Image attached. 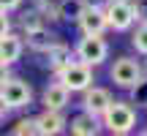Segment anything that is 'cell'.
Instances as JSON below:
<instances>
[{
	"instance_id": "cell-9",
	"label": "cell",
	"mask_w": 147,
	"mask_h": 136,
	"mask_svg": "<svg viewBox=\"0 0 147 136\" xmlns=\"http://www.w3.org/2000/svg\"><path fill=\"white\" fill-rule=\"evenodd\" d=\"M36 125H38L41 136H57V133L68 131V120H65V114L60 109H44L36 117Z\"/></svg>"
},
{
	"instance_id": "cell-2",
	"label": "cell",
	"mask_w": 147,
	"mask_h": 136,
	"mask_svg": "<svg viewBox=\"0 0 147 136\" xmlns=\"http://www.w3.org/2000/svg\"><path fill=\"white\" fill-rule=\"evenodd\" d=\"M109 52H112V46L101 33H82V38L74 44V57L87 63L90 68L104 65L109 60Z\"/></svg>"
},
{
	"instance_id": "cell-25",
	"label": "cell",
	"mask_w": 147,
	"mask_h": 136,
	"mask_svg": "<svg viewBox=\"0 0 147 136\" xmlns=\"http://www.w3.org/2000/svg\"><path fill=\"white\" fill-rule=\"evenodd\" d=\"M5 114H8V112H5V109H3V104H0V120H3Z\"/></svg>"
},
{
	"instance_id": "cell-7",
	"label": "cell",
	"mask_w": 147,
	"mask_h": 136,
	"mask_svg": "<svg viewBox=\"0 0 147 136\" xmlns=\"http://www.w3.org/2000/svg\"><path fill=\"white\" fill-rule=\"evenodd\" d=\"M82 101H79V109H84V112H90V114H95V117H101L104 114V109L112 104V93L106 87H98V84H90L87 90H82Z\"/></svg>"
},
{
	"instance_id": "cell-22",
	"label": "cell",
	"mask_w": 147,
	"mask_h": 136,
	"mask_svg": "<svg viewBox=\"0 0 147 136\" xmlns=\"http://www.w3.org/2000/svg\"><path fill=\"white\" fill-rule=\"evenodd\" d=\"M22 3H25V0H0V11H8V14H14V11L22 8Z\"/></svg>"
},
{
	"instance_id": "cell-23",
	"label": "cell",
	"mask_w": 147,
	"mask_h": 136,
	"mask_svg": "<svg viewBox=\"0 0 147 136\" xmlns=\"http://www.w3.org/2000/svg\"><path fill=\"white\" fill-rule=\"evenodd\" d=\"M8 76H11V65H3V63H0V84H3Z\"/></svg>"
},
{
	"instance_id": "cell-18",
	"label": "cell",
	"mask_w": 147,
	"mask_h": 136,
	"mask_svg": "<svg viewBox=\"0 0 147 136\" xmlns=\"http://www.w3.org/2000/svg\"><path fill=\"white\" fill-rule=\"evenodd\" d=\"M14 136H36L38 133V125H36V117H22L16 120V125L11 128Z\"/></svg>"
},
{
	"instance_id": "cell-5",
	"label": "cell",
	"mask_w": 147,
	"mask_h": 136,
	"mask_svg": "<svg viewBox=\"0 0 147 136\" xmlns=\"http://www.w3.org/2000/svg\"><path fill=\"white\" fill-rule=\"evenodd\" d=\"M109 79L115 87L120 90H131L134 84L142 79V63H139L136 57H128V55H123V57H117L115 63L109 68Z\"/></svg>"
},
{
	"instance_id": "cell-21",
	"label": "cell",
	"mask_w": 147,
	"mask_h": 136,
	"mask_svg": "<svg viewBox=\"0 0 147 136\" xmlns=\"http://www.w3.org/2000/svg\"><path fill=\"white\" fill-rule=\"evenodd\" d=\"M14 30V22H11V14L8 11H0V38L5 36V33Z\"/></svg>"
},
{
	"instance_id": "cell-8",
	"label": "cell",
	"mask_w": 147,
	"mask_h": 136,
	"mask_svg": "<svg viewBox=\"0 0 147 136\" xmlns=\"http://www.w3.org/2000/svg\"><path fill=\"white\" fill-rule=\"evenodd\" d=\"M22 38H25V49H30V52H36V55H44L55 41H57V36H55L47 25H38V27H27V30H22Z\"/></svg>"
},
{
	"instance_id": "cell-15",
	"label": "cell",
	"mask_w": 147,
	"mask_h": 136,
	"mask_svg": "<svg viewBox=\"0 0 147 136\" xmlns=\"http://www.w3.org/2000/svg\"><path fill=\"white\" fill-rule=\"evenodd\" d=\"M84 0H57L55 3V14H57V22H68V25H76V19L84 11Z\"/></svg>"
},
{
	"instance_id": "cell-4",
	"label": "cell",
	"mask_w": 147,
	"mask_h": 136,
	"mask_svg": "<svg viewBox=\"0 0 147 136\" xmlns=\"http://www.w3.org/2000/svg\"><path fill=\"white\" fill-rule=\"evenodd\" d=\"M0 104L5 112H19L33 104V87L19 76H8L0 84Z\"/></svg>"
},
{
	"instance_id": "cell-17",
	"label": "cell",
	"mask_w": 147,
	"mask_h": 136,
	"mask_svg": "<svg viewBox=\"0 0 147 136\" xmlns=\"http://www.w3.org/2000/svg\"><path fill=\"white\" fill-rule=\"evenodd\" d=\"M38 25H47V16L41 14L38 8H27V11H22V19H19V27L22 30H27V27H38Z\"/></svg>"
},
{
	"instance_id": "cell-27",
	"label": "cell",
	"mask_w": 147,
	"mask_h": 136,
	"mask_svg": "<svg viewBox=\"0 0 147 136\" xmlns=\"http://www.w3.org/2000/svg\"><path fill=\"white\" fill-rule=\"evenodd\" d=\"M144 133H147V128H144Z\"/></svg>"
},
{
	"instance_id": "cell-19",
	"label": "cell",
	"mask_w": 147,
	"mask_h": 136,
	"mask_svg": "<svg viewBox=\"0 0 147 136\" xmlns=\"http://www.w3.org/2000/svg\"><path fill=\"white\" fill-rule=\"evenodd\" d=\"M128 93H131V104H136V106H147V79L142 76L131 90H128Z\"/></svg>"
},
{
	"instance_id": "cell-12",
	"label": "cell",
	"mask_w": 147,
	"mask_h": 136,
	"mask_svg": "<svg viewBox=\"0 0 147 136\" xmlns=\"http://www.w3.org/2000/svg\"><path fill=\"white\" fill-rule=\"evenodd\" d=\"M68 104H71V90L63 87L57 79L44 87V93H41V106H44V109H60V112H65Z\"/></svg>"
},
{
	"instance_id": "cell-10",
	"label": "cell",
	"mask_w": 147,
	"mask_h": 136,
	"mask_svg": "<svg viewBox=\"0 0 147 136\" xmlns=\"http://www.w3.org/2000/svg\"><path fill=\"white\" fill-rule=\"evenodd\" d=\"M79 33H101L104 36L109 30V22H106V11L104 8H95V5H84L82 16L76 19Z\"/></svg>"
},
{
	"instance_id": "cell-26",
	"label": "cell",
	"mask_w": 147,
	"mask_h": 136,
	"mask_svg": "<svg viewBox=\"0 0 147 136\" xmlns=\"http://www.w3.org/2000/svg\"><path fill=\"white\" fill-rule=\"evenodd\" d=\"M142 76H144V79H147V63H144V65H142Z\"/></svg>"
},
{
	"instance_id": "cell-14",
	"label": "cell",
	"mask_w": 147,
	"mask_h": 136,
	"mask_svg": "<svg viewBox=\"0 0 147 136\" xmlns=\"http://www.w3.org/2000/svg\"><path fill=\"white\" fill-rule=\"evenodd\" d=\"M41 57H44V68H47L49 73H55V71H60V68L74 57V49H71L65 41H55L52 46L41 55Z\"/></svg>"
},
{
	"instance_id": "cell-13",
	"label": "cell",
	"mask_w": 147,
	"mask_h": 136,
	"mask_svg": "<svg viewBox=\"0 0 147 136\" xmlns=\"http://www.w3.org/2000/svg\"><path fill=\"white\" fill-rule=\"evenodd\" d=\"M68 131L74 136H98L101 131H104V125H101V117L79 109V114H74L68 120Z\"/></svg>"
},
{
	"instance_id": "cell-24",
	"label": "cell",
	"mask_w": 147,
	"mask_h": 136,
	"mask_svg": "<svg viewBox=\"0 0 147 136\" xmlns=\"http://www.w3.org/2000/svg\"><path fill=\"white\" fill-rule=\"evenodd\" d=\"M87 5H95V8H106L109 5V0H84Z\"/></svg>"
},
{
	"instance_id": "cell-16",
	"label": "cell",
	"mask_w": 147,
	"mask_h": 136,
	"mask_svg": "<svg viewBox=\"0 0 147 136\" xmlns=\"http://www.w3.org/2000/svg\"><path fill=\"white\" fill-rule=\"evenodd\" d=\"M131 46L136 49V55L147 57V22H136V30L131 33Z\"/></svg>"
},
{
	"instance_id": "cell-3",
	"label": "cell",
	"mask_w": 147,
	"mask_h": 136,
	"mask_svg": "<svg viewBox=\"0 0 147 136\" xmlns=\"http://www.w3.org/2000/svg\"><path fill=\"white\" fill-rule=\"evenodd\" d=\"M52 76L57 79L63 87H68L71 95H74V93H82V90H87L90 84L95 82V79H93V68H90L87 63H82V60H76V57H71L68 63L60 68V71H55Z\"/></svg>"
},
{
	"instance_id": "cell-20",
	"label": "cell",
	"mask_w": 147,
	"mask_h": 136,
	"mask_svg": "<svg viewBox=\"0 0 147 136\" xmlns=\"http://www.w3.org/2000/svg\"><path fill=\"white\" fill-rule=\"evenodd\" d=\"M131 3H134L136 22H147V0H131Z\"/></svg>"
},
{
	"instance_id": "cell-11",
	"label": "cell",
	"mask_w": 147,
	"mask_h": 136,
	"mask_svg": "<svg viewBox=\"0 0 147 136\" xmlns=\"http://www.w3.org/2000/svg\"><path fill=\"white\" fill-rule=\"evenodd\" d=\"M22 55H25V38L14 30L5 33L0 38V63L3 65H16L22 60Z\"/></svg>"
},
{
	"instance_id": "cell-1",
	"label": "cell",
	"mask_w": 147,
	"mask_h": 136,
	"mask_svg": "<svg viewBox=\"0 0 147 136\" xmlns=\"http://www.w3.org/2000/svg\"><path fill=\"white\" fill-rule=\"evenodd\" d=\"M101 125H104V131H109L115 136L131 133L136 128V106L131 101H115L112 98V104L101 114Z\"/></svg>"
},
{
	"instance_id": "cell-6",
	"label": "cell",
	"mask_w": 147,
	"mask_h": 136,
	"mask_svg": "<svg viewBox=\"0 0 147 136\" xmlns=\"http://www.w3.org/2000/svg\"><path fill=\"white\" fill-rule=\"evenodd\" d=\"M106 22H109V30L115 33H125L136 25V14H134V3L131 0H109L106 5Z\"/></svg>"
}]
</instances>
